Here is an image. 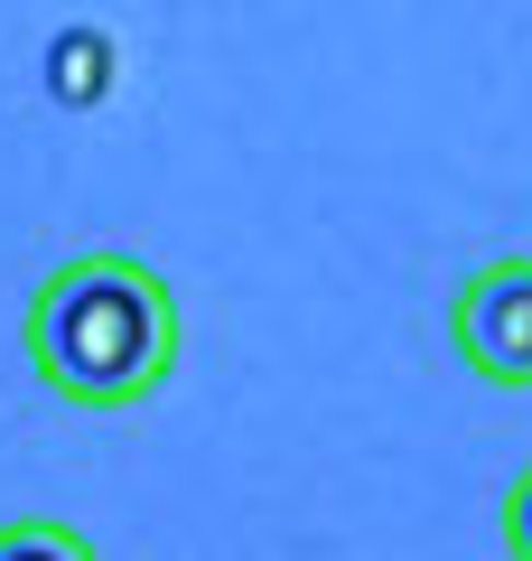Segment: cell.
Returning a JSON list of instances; mask_svg holds the SVG:
<instances>
[{"instance_id": "6da1fadb", "label": "cell", "mask_w": 532, "mask_h": 561, "mask_svg": "<svg viewBox=\"0 0 532 561\" xmlns=\"http://www.w3.org/2000/svg\"><path fill=\"white\" fill-rule=\"evenodd\" d=\"M177 337H187L177 328V290L140 253H113V243L66 253L28 290V319H20L28 375L57 402H76V412H131V402L169 393Z\"/></svg>"}, {"instance_id": "7a4b0ae2", "label": "cell", "mask_w": 532, "mask_h": 561, "mask_svg": "<svg viewBox=\"0 0 532 561\" xmlns=\"http://www.w3.org/2000/svg\"><path fill=\"white\" fill-rule=\"evenodd\" d=\"M449 346L476 383L532 393V253H486L449 300Z\"/></svg>"}, {"instance_id": "5b68a950", "label": "cell", "mask_w": 532, "mask_h": 561, "mask_svg": "<svg viewBox=\"0 0 532 561\" xmlns=\"http://www.w3.org/2000/svg\"><path fill=\"white\" fill-rule=\"evenodd\" d=\"M0 552H94V542H84V534H57V524H10Z\"/></svg>"}, {"instance_id": "3957f363", "label": "cell", "mask_w": 532, "mask_h": 561, "mask_svg": "<svg viewBox=\"0 0 532 561\" xmlns=\"http://www.w3.org/2000/svg\"><path fill=\"white\" fill-rule=\"evenodd\" d=\"M47 57H57V66H47V94H57V103L84 113V103L113 94V38H103V28H57Z\"/></svg>"}, {"instance_id": "277c9868", "label": "cell", "mask_w": 532, "mask_h": 561, "mask_svg": "<svg viewBox=\"0 0 532 561\" xmlns=\"http://www.w3.org/2000/svg\"><path fill=\"white\" fill-rule=\"evenodd\" d=\"M505 552H513V561H532V459L505 478Z\"/></svg>"}]
</instances>
